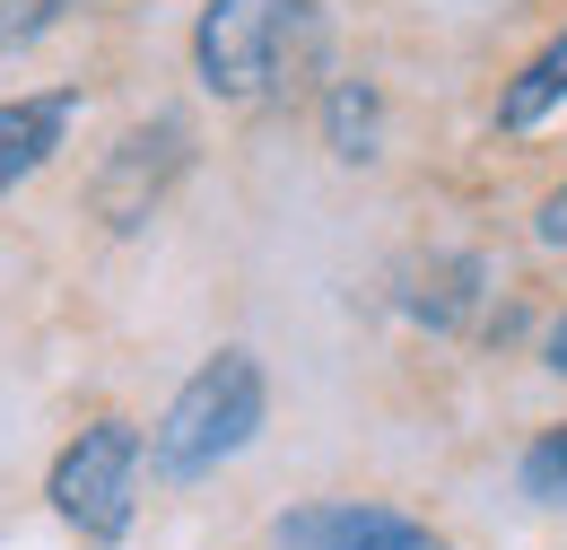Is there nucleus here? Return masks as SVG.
Instances as JSON below:
<instances>
[{
    "label": "nucleus",
    "mask_w": 567,
    "mask_h": 550,
    "mask_svg": "<svg viewBox=\"0 0 567 550\" xmlns=\"http://www.w3.org/2000/svg\"><path fill=\"white\" fill-rule=\"evenodd\" d=\"M323 140H332L341 166H367V157L384 149V88H375V79H332V96H323Z\"/></svg>",
    "instance_id": "8"
},
{
    "label": "nucleus",
    "mask_w": 567,
    "mask_h": 550,
    "mask_svg": "<svg viewBox=\"0 0 567 550\" xmlns=\"http://www.w3.org/2000/svg\"><path fill=\"white\" fill-rule=\"evenodd\" d=\"M79 123V88H44V96H9L0 105V202L53 166V149L71 140Z\"/></svg>",
    "instance_id": "6"
},
{
    "label": "nucleus",
    "mask_w": 567,
    "mask_h": 550,
    "mask_svg": "<svg viewBox=\"0 0 567 550\" xmlns=\"http://www.w3.org/2000/svg\"><path fill=\"white\" fill-rule=\"evenodd\" d=\"M559 105H567V27L506 79V96H497V132H533V123H550Z\"/></svg>",
    "instance_id": "7"
},
{
    "label": "nucleus",
    "mask_w": 567,
    "mask_h": 550,
    "mask_svg": "<svg viewBox=\"0 0 567 550\" xmlns=\"http://www.w3.org/2000/svg\"><path fill=\"white\" fill-rule=\"evenodd\" d=\"M550 367H559V376H567V315H559V324H550Z\"/></svg>",
    "instance_id": "13"
},
{
    "label": "nucleus",
    "mask_w": 567,
    "mask_h": 550,
    "mask_svg": "<svg viewBox=\"0 0 567 550\" xmlns=\"http://www.w3.org/2000/svg\"><path fill=\"white\" fill-rule=\"evenodd\" d=\"M71 0H0V44H27L35 27H53Z\"/></svg>",
    "instance_id": "11"
},
{
    "label": "nucleus",
    "mask_w": 567,
    "mask_h": 550,
    "mask_svg": "<svg viewBox=\"0 0 567 550\" xmlns=\"http://www.w3.org/2000/svg\"><path fill=\"white\" fill-rule=\"evenodd\" d=\"M280 550H454L436 524L402 516V507H375V498H315V507H288L271 524Z\"/></svg>",
    "instance_id": "5"
},
{
    "label": "nucleus",
    "mask_w": 567,
    "mask_h": 550,
    "mask_svg": "<svg viewBox=\"0 0 567 550\" xmlns=\"http://www.w3.org/2000/svg\"><path fill=\"white\" fill-rule=\"evenodd\" d=\"M524 489L550 498V507H567V428H550V437L524 455Z\"/></svg>",
    "instance_id": "10"
},
{
    "label": "nucleus",
    "mask_w": 567,
    "mask_h": 550,
    "mask_svg": "<svg viewBox=\"0 0 567 550\" xmlns=\"http://www.w3.org/2000/svg\"><path fill=\"white\" fill-rule=\"evenodd\" d=\"M481 288H489V263H472V254H436V263H427V288L411 297V315H427V324H463Z\"/></svg>",
    "instance_id": "9"
},
{
    "label": "nucleus",
    "mask_w": 567,
    "mask_h": 550,
    "mask_svg": "<svg viewBox=\"0 0 567 550\" xmlns=\"http://www.w3.org/2000/svg\"><path fill=\"white\" fill-rule=\"evenodd\" d=\"M141 455H148V437L132 419H87L53 455V481H44L53 516L71 533H87V542H123L132 533V498H141Z\"/></svg>",
    "instance_id": "3"
},
{
    "label": "nucleus",
    "mask_w": 567,
    "mask_h": 550,
    "mask_svg": "<svg viewBox=\"0 0 567 550\" xmlns=\"http://www.w3.org/2000/svg\"><path fill=\"white\" fill-rule=\"evenodd\" d=\"M271 411V385H262V358L254 349H218L184 376V394L166 403V419L148 428V464L157 481H202L227 455L254 446V428Z\"/></svg>",
    "instance_id": "2"
},
{
    "label": "nucleus",
    "mask_w": 567,
    "mask_h": 550,
    "mask_svg": "<svg viewBox=\"0 0 567 550\" xmlns=\"http://www.w3.org/2000/svg\"><path fill=\"white\" fill-rule=\"evenodd\" d=\"M193 166V123L184 114H157V123H141V132H123V149L96 166V218L114 227V236H132V227H148L157 218V202L175 193V175Z\"/></svg>",
    "instance_id": "4"
},
{
    "label": "nucleus",
    "mask_w": 567,
    "mask_h": 550,
    "mask_svg": "<svg viewBox=\"0 0 567 550\" xmlns=\"http://www.w3.org/2000/svg\"><path fill=\"white\" fill-rule=\"evenodd\" d=\"M332 18L323 0H210L193 18V70L227 105H280L306 79H323Z\"/></svg>",
    "instance_id": "1"
},
{
    "label": "nucleus",
    "mask_w": 567,
    "mask_h": 550,
    "mask_svg": "<svg viewBox=\"0 0 567 550\" xmlns=\"http://www.w3.org/2000/svg\"><path fill=\"white\" fill-rule=\"evenodd\" d=\"M533 236H542V245H567V184L550 193V202H542V218H533Z\"/></svg>",
    "instance_id": "12"
}]
</instances>
